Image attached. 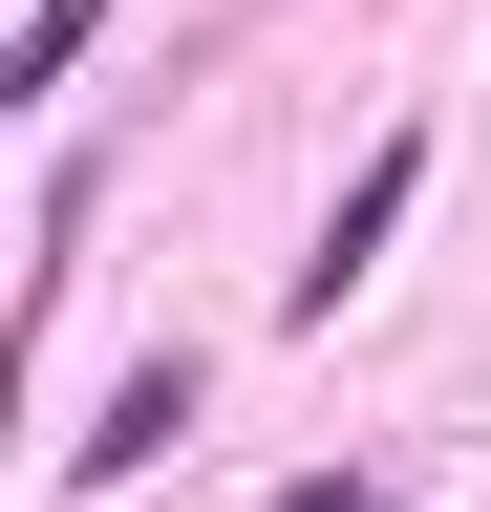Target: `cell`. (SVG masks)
<instances>
[{
	"label": "cell",
	"mask_w": 491,
	"mask_h": 512,
	"mask_svg": "<svg viewBox=\"0 0 491 512\" xmlns=\"http://www.w3.org/2000/svg\"><path fill=\"white\" fill-rule=\"evenodd\" d=\"M406 192H427V150H363V192H342V214H321V256H299V299H342V278H363V256H385V235H406Z\"/></svg>",
	"instance_id": "1"
},
{
	"label": "cell",
	"mask_w": 491,
	"mask_h": 512,
	"mask_svg": "<svg viewBox=\"0 0 491 512\" xmlns=\"http://www.w3.org/2000/svg\"><path fill=\"white\" fill-rule=\"evenodd\" d=\"M171 427H193V363H129V384H107V427H86V491H107V470H150Z\"/></svg>",
	"instance_id": "2"
},
{
	"label": "cell",
	"mask_w": 491,
	"mask_h": 512,
	"mask_svg": "<svg viewBox=\"0 0 491 512\" xmlns=\"http://www.w3.org/2000/svg\"><path fill=\"white\" fill-rule=\"evenodd\" d=\"M86 43H107V0H22V43H0V86H65Z\"/></svg>",
	"instance_id": "3"
},
{
	"label": "cell",
	"mask_w": 491,
	"mask_h": 512,
	"mask_svg": "<svg viewBox=\"0 0 491 512\" xmlns=\"http://www.w3.org/2000/svg\"><path fill=\"white\" fill-rule=\"evenodd\" d=\"M299 512H385V491H299Z\"/></svg>",
	"instance_id": "4"
}]
</instances>
